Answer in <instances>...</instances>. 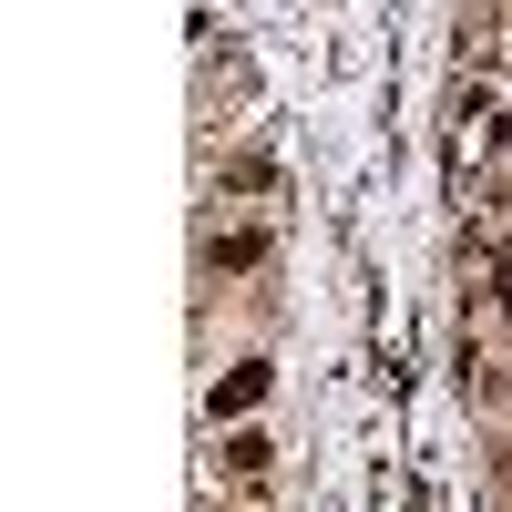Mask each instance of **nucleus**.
Listing matches in <instances>:
<instances>
[{
	"label": "nucleus",
	"mask_w": 512,
	"mask_h": 512,
	"mask_svg": "<svg viewBox=\"0 0 512 512\" xmlns=\"http://www.w3.org/2000/svg\"><path fill=\"white\" fill-rule=\"evenodd\" d=\"M256 390H267V369H256V359H246V369H236V379H226V390H216V410H246V400H256Z\"/></svg>",
	"instance_id": "nucleus-1"
}]
</instances>
